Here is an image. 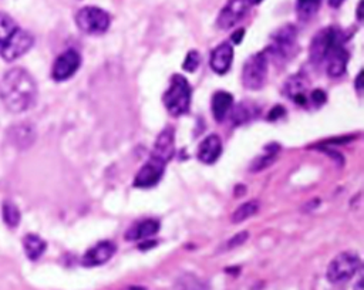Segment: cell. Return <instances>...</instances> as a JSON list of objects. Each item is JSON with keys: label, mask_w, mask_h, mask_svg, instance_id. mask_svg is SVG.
I'll use <instances>...</instances> for the list:
<instances>
[{"label": "cell", "mask_w": 364, "mask_h": 290, "mask_svg": "<svg viewBox=\"0 0 364 290\" xmlns=\"http://www.w3.org/2000/svg\"><path fill=\"white\" fill-rule=\"evenodd\" d=\"M37 84L24 68H11L1 78L0 98L13 114H20L33 108L37 101Z\"/></svg>", "instance_id": "1"}, {"label": "cell", "mask_w": 364, "mask_h": 290, "mask_svg": "<svg viewBox=\"0 0 364 290\" xmlns=\"http://www.w3.org/2000/svg\"><path fill=\"white\" fill-rule=\"evenodd\" d=\"M192 90L188 80L181 74H174L170 87L164 94V106L173 117H181L189 111Z\"/></svg>", "instance_id": "2"}, {"label": "cell", "mask_w": 364, "mask_h": 290, "mask_svg": "<svg viewBox=\"0 0 364 290\" xmlns=\"http://www.w3.org/2000/svg\"><path fill=\"white\" fill-rule=\"evenodd\" d=\"M362 266L360 256L356 252H342L327 266V281L330 283H345L355 276Z\"/></svg>", "instance_id": "3"}, {"label": "cell", "mask_w": 364, "mask_h": 290, "mask_svg": "<svg viewBox=\"0 0 364 290\" xmlns=\"http://www.w3.org/2000/svg\"><path fill=\"white\" fill-rule=\"evenodd\" d=\"M76 23L78 29L84 31L86 34L98 36L108 30L111 17L106 10L96 6H86L77 11Z\"/></svg>", "instance_id": "4"}, {"label": "cell", "mask_w": 364, "mask_h": 290, "mask_svg": "<svg viewBox=\"0 0 364 290\" xmlns=\"http://www.w3.org/2000/svg\"><path fill=\"white\" fill-rule=\"evenodd\" d=\"M269 61L266 53L252 54L243 64L242 83L248 90H260L265 86L268 78Z\"/></svg>", "instance_id": "5"}, {"label": "cell", "mask_w": 364, "mask_h": 290, "mask_svg": "<svg viewBox=\"0 0 364 290\" xmlns=\"http://www.w3.org/2000/svg\"><path fill=\"white\" fill-rule=\"evenodd\" d=\"M279 60H290L297 53V29L286 24L272 34V46L266 50Z\"/></svg>", "instance_id": "6"}, {"label": "cell", "mask_w": 364, "mask_h": 290, "mask_svg": "<svg viewBox=\"0 0 364 290\" xmlns=\"http://www.w3.org/2000/svg\"><path fill=\"white\" fill-rule=\"evenodd\" d=\"M343 39V33L336 27H326L317 31L310 44V60L315 66L326 61L329 53Z\"/></svg>", "instance_id": "7"}, {"label": "cell", "mask_w": 364, "mask_h": 290, "mask_svg": "<svg viewBox=\"0 0 364 290\" xmlns=\"http://www.w3.org/2000/svg\"><path fill=\"white\" fill-rule=\"evenodd\" d=\"M252 7L250 0H229L220 10L216 26L220 30H229L235 27L243 19Z\"/></svg>", "instance_id": "8"}, {"label": "cell", "mask_w": 364, "mask_h": 290, "mask_svg": "<svg viewBox=\"0 0 364 290\" xmlns=\"http://www.w3.org/2000/svg\"><path fill=\"white\" fill-rule=\"evenodd\" d=\"M81 66V56L74 48H68L61 53L51 68V77L54 81H66L77 73Z\"/></svg>", "instance_id": "9"}, {"label": "cell", "mask_w": 364, "mask_h": 290, "mask_svg": "<svg viewBox=\"0 0 364 290\" xmlns=\"http://www.w3.org/2000/svg\"><path fill=\"white\" fill-rule=\"evenodd\" d=\"M34 44V39L29 31L23 29H17L13 36L7 40L6 46L0 51V56L6 61H14L21 56H24Z\"/></svg>", "instance_id": "10"}, {"label": "cell", "mask_w": 364, "mask_h": 290, "mask_svg": "<svg viewBox=\"0 0 364 290\" xmlns=\"http://www.w3.org/2000/svg\"><path fill=\"white\" fill-rule=\"evenodd\" d=\"M165 166L167 165L164 162L150 156L148 161L141 166V169L138 171V174L135 176V188H153V186H155L163 179Z\"/></svg>", "instance_id": "11"}, {"label": "cell", "mask_w": 364, "mask_h": 290, "mask_svg": "<svg viewBox=\"0 0 364 290\" xmlns=\"http://www.w3.org/2000/svg\"><path fill=\"white\" fill-rule=\"evenodd\" d=\"M174 151H175V131L173 127H167L157 137L150 156L167 165L173 159Z\"/></svg>", "instance_id": "12"}, {"label": "cell", "mask_w": 364, "mask_h": 290, "mask_svg": "<svg viewBox=\"0 0 364 290\" xmlns=\"http://www.w3.org/2000/svg\"><path fill=\"white\" fill-rule=\"evenodd\" d=\"M117 252V245L111 241H101L96 243L93 248H90L84 253L81 263L86 268H94V266H101L110 261L114 253Z\"/></svg>", "instance_id": "13"}, {"label": "cell", "mask_w": 364, "mask_h": 290, "mask_svg": "<svg viewBox=\"0 0 364 290\" xmlns=\"http://www.w3.org/2000/svg\"><path fill=\"white\" fill-rule=\"evenodd\" d=\"M347 61H349V51L345 47V40L339 41L332 51L329 53L326 58L327 74L330 77H342L346 73L347 68Z\"/></svg>", "instance_id": "14"}, {"label": "cell", "mask_w": 364, "mask_h": 290, "mask_svg": "<svg viewBox=\"0 0 364 290\" xmlns=\"http://www.w3.org/2000/svg\"><path fill=\"white\" fill-rule=\"evenodd\" d=\"M307 83H309L307 78L302 73L295 74V76H292V77H289L286 80L285 87H283V93L293 103L303 106L306 103L307 86H309Z\"/></svg>", "instance_id": "15"}, {"label": "cell", "mask_w": 364, "mask_h": 290, "mask_svg": "<svg viewBox=\"0 0 364 290\" xmlns=\"http://www.w3.org/2000/svg\"><path fill=\"white\" fill-rule=\"evenodd\" d=\"M36 140V130L29 123H20L10 127L9 141L19 149H26Z\"/></svg>", "instance_id": "16"}, {"label": "cell", "mask_w": 364, "mask_h": 290, "mask_svg": "<svg viewBox=\"0 0 364 290\" xmlns=\"http://www.w3.org/2000/svg\"><path fill=\"white\" fill-rule=\"evenodd\" d=\"M232 60H233V48L229 43H222L218 47L213 48L209 64L215 73L225 74L232 66Z\"/></svg>", "instance_id": "17"}, {"label": "cell", "mask_w": 364, "mask_h": 290, "mask_svg": "<svg viewBox=\"0 0 364 290\" xmlns=\"http://www.w3.org/2000/svg\"><path fill=\"white\" fill-rule=\"evenodd\" d=\"M222 154V141L216 134L208 136L198 146V159L203 164H213Z\"/></svg>", "instance_id": "18"}, {"label": "cell", "mask_w": 364, "mask_h": 290, "mask_svg": "<svg viewBox=\"0 0 364 290\" xmlns=\"http://www.w3.org/2000/svg\"><path fill=\"white\" fill-rule=\"evenodd\" d=\"M160 222L157 219H144L141 222L133 225L127 232H125L124 238L127 241H141V239H147L151 238L155 233L160 231Z\"/></svg>", "instance_id": "19"}, {"label": "cell", "mask_w": 364, "mask_h": 290, "mask_svg": "<svg viewBox=\"0 0 364 290\" xmlns=\"http://www.w3.org/2000/svg\"><path fill=\"white\" fill-rule=\"evenodd\" d=\"M233 106V97L226 91H216L212 97V114L213 118L222 123L229 114L230 108Z\"/></svg>", "instance_id": "20"}, {"label": "cell", "mask_w": 364, "mask_h": 290, "mask_svg": "<svg viewBox=\"0 0 364 290\" xmlns=\"http://www.w3.org/2000/svg\"><path fill=\"white\" fill-rule=\"evenodd\" d=\"M23 246H24L26 256L30 261L40 259L47 249V243L43 241L38 235H34V233H29L23 238Z\"/></svg>", "instance_id": "21"}, {"label": "cell", "mask_w": 364, "mask_h": 290, "mask_svg": "<svg viewBox=\"0 0 364 290\" xmlns=\"http://www.w3.org/2000/svg\"><path fill=\"white\" fill-rule=\"evenodd\" d=\"M19 29L17 23L7 13H0V51L6 46L7 40Z\"/></svg>", "instance_id": "22"}, {"label": "cell", "mask_w": 364, "mask_h": 290, "mask_svg": "<svg viewBox=\"0 0 364 290\" xmlns=\"http://www.w3.org/2000/svg\"><path fill=\"white\" fill-rule=\"evenodd\" d=\"M253 116H255V107L250 106L248 103H240L232 110L230 120H232L233 126H242V124L248 123Z\"/></svg>", "instance_id": "23"}, {"label": "cell", "mask_w": 364, "mask_h": 290, "mask_svg": "<svg viewBox=\"0 0 364 290\" xmlns=\"http://www.w3.org/2000/svg\"><path fill=\"white\" fill-rule=\"evenodd\" d=\"M259 208H260L259 201L253 199V201H249V202H245L233 212V215H232V222L239 223L246 221V219H249V218L255 216L259 212Z\"/></svg>", "instance_id": "24"}, {"label": "cell", "mask_w": 364, "mask_h": 290, "mask_svg": "<svg viewBox=\"0 0 364 290\" xmlns=\"http://www.w3.org/2000/svg\"><path fill=\"white\" fill-rule=\"evenodd\" d=\"M1 213H3V221H4V223H6L9 228L13 229V228H16V226H19L21 215H20L19 208H17L14 203L10 202V201L3 202Z\"/></svg>", "instance_id": "25"}, {"label": "cell", "mask_w": 364, "mask_h": 290, "mask_svg": "<svg viewBox=\"0 0 364 290\" xmlns=\"http://www.w3.org/2000/svg\"><path fill=\"white\" fill-rule=\"evenodd\" d=\"M320 1L322 0H297V10L300 16L305 19L313 16L320 6Z\"/></svg>", "instance_id": "26"}, {"label": "cell", "mask_w": 364, "mask_h": 290, "mask_svg": "<svg viewBox=\"0 0 364 290\" xmlns=\"http://www.w3.org/2000/svg\"><path fill=\"white\" fill-rule=\"evenodd\" d=\"M273 161H275V152L273 154H265L263 156H258L252 165L249 166V169L252 172H259V171H262V169H265V168H268L269 165L273 164Z\"/></svg>", "instance_id": "27"}, {"label": "cell", "mask_w": 364, "mask_h": 290, "mask_svg": "<svg viewBox=\"0 0 364 290\" xmlns=\"http://www.w3.org/2000/svg\"><path fill=\"white\" fill-rule=\"evenodd\" d=\"M199 61H201V56H199V53L196 51V50H191L188 54H186V57L183 60V64H182V68L185 70V71H195L198 66H199Z\"/></svg>", "instance_id": "28"}, {"label": "cell", "mask_w": 364, "mask_h": 290, "mask_svg": "<svg viewBox=\"0 0 364 290\" xmlns=\"http://www.w3.org/2000/svg\"><path fill=\"white\" fill-rule=\"evenodd\" d=\"M180 290H206V286L196 278H185L180 285Z\"/></svg>", "instance_id": "29"}, {"label": "cell", "mask_w": 364, "mask_h": 290, "mask_svg": "<svg viewBox=\"0 0 364 290\" xmlns=\"http://www.w3.org/2000/svg\"><path fill=\"white\" fill-rule=\"evenodd\" d=\"M249 238V233L246 232V231H243V232L238 233V235H235L232 239L228 241V243L225 245V248L226 249H233V248H236V246H239L242 245L243 242H246V239Z\"/></svg>", "instance_id": "30"}, {"label": "cell", "mask_w": 364, "mask_h": 290, "mask_svg": "<svg viewBox=\"0 0 364 290\" xmlns=\"http://www.w3.org/2000/svg\"><path fill=\"white\" fill-rule=\"evenodd\" d=\"M310 98H312V103L317 107H320L322 104L326 103V94H325L323 90H315V91L310 94Z\"/></svg>", "instance_id": "31"}, {"label": "cell", "mask_w": 364, "mask_h": 290, "mask_svg": "<svg viewBox=\"0 0 364 290\" xmlns=\"http://www.w3.org/2000/svg\"><path fill=\"white\" fill-rule=\"evenodd\" d=\"M286 111L282 107H275V110H272V113L269 114V120H278L279 117H282Z\"/></svg>", "instance_id": "32"}, {"label": "cell", "mask_w": 364, "mask_h": 290, "mask_svg": "<svg viewBox=\"0 0 364 290\" xmlns=\"http://www.w3.org/2000/svg\"><path fill=\"white\" fill-rule=\"evenodd\" d=\"M362 78H363V70L359 73V76L356 78V90L359 91V93H362V90H363V83H362Z\"/></svg>", "instance_id": "33"}, {"label": "cell", "mask_w": 364, "mask_h": 290, "mask_svg": "<svg viewBox=\"0 0 364 290\" xmlns=\"http://www.w3.org/2000/svg\"><path fill=\"white\" fill-rule=\"evenodd\" d=\"M243 33H245V30H243V29L238 30L236 33H233V36H232V40H233L235 43H239L240 40H242V37H243Z\"/></svg>", "instance_id": "34"}, {"label": "cell", "mask_w": 364, "mask_h": 290, "mask_svg": "<svg viewBox=\"0 0 364 290\" xmlns=\"http://www.w3.org/2000/svg\"><path fill=\"white\" fill-rule=\"evenodd\" d=\"M362 9H363V0H360V3H359V6H357V19H359V21H362V20H363V13H362Z\"/></svg>", "instance_id": "35"}, {"label": "cell", "mask_w": 364, "mask_h": 290, "mask_svg": "<svg viewBox=\"0 0 364 290\" xmlns=\"http://www.w3.org/2000/svg\"><path fill=\"white\" fill-rule=\"evenodd\" d=\"M345 0H329V4L332 6V7H335V9H337V7H340L342 6V3H343Z\"/></svg>", "instance_id": "36"}, {"label": "cell", "mask_w": 364, "mask_h": 290, "mask_svg": "<svg viewBox=\"0 0 364 290\" xmlns=\"http://www.w3.org/2000/svg\"><path fill=\"white\" fill-rule=\"evenodd\" d=\"M250 1H252V4H259L262 0H250Z\"/></svg>", "instance_id": "37"}]
</instances>
